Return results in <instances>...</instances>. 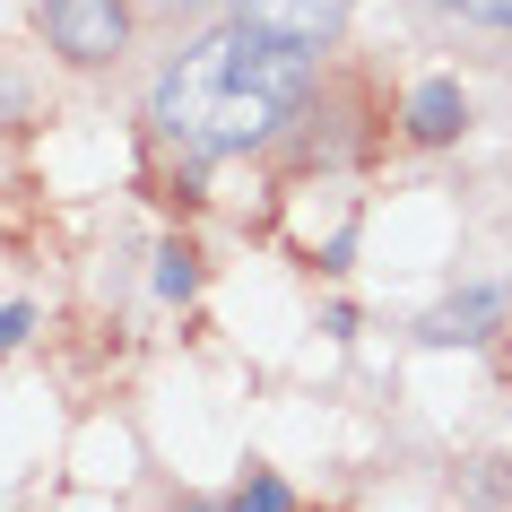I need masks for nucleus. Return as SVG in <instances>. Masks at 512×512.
I'll list each match as a JSON object with an SVG mask.
<instances>
[{"label": "nucleus", "instance_id": "nucleus-1", "mask_svg": "<svg viewBox=\"0 0 512 512\" xmlns=\"http://www.w3.org/2000/svg\"><path fill=\"white\" fill-rule=\"evenodd\" d=\"M304 79H313V53L304 44H278L261 27H217L200 35L174 70L157 79V131L191 157H235V148H261V139L304 105Z\"/></svg>", "mask_w": 512, "mask_h": 512}, {"label": "nucleus", "instance_id": "nucleus-2", "mask_svg": "<svg viewBox=\"0 0 512 512\" xmlns=\"http://www.w3.org/2000/svg\"><path fill=\"white\" fill-rule=\"evenodd\" d=\"M35 9H44V35L87 70L131 44V0H35Z\"/></svg>", "mask_w": 512, "mask_h": 512}, {"label": "nucleus", "instance_id": "nucleus-3", "mask_svg": "<svg viewBox=\"0 0 512 512\" xmlns=\"http://www.w3.org/2000/svg\"><path fill=\"white\" fill-rule=\"evenodd\" d=\"M243 27L278 35V44H304V53H322L330 35H339V18H348V0H235Z\"/></svg>", "mask_w": 512, "mask_h": 512}, {"label": "nucleus", "instance_id": "nucleus-4", "mask_svg": "<svg viewBox=\"0 0 512 512\" xmlns=\"http://www.w3.org/2000/svg\"><path fill=\"white\" fill-rule=\"evenodd\" d=\"M504 313V296L495 287H469V296H452V304H434L426 313V339L434 348H460V339H486V322Z\"/></svg>", "mask_w": 512, "mask_h": 512}, {"label": "nucleus", "instance_id": "nucleus-5", "mask_svg": "<svg viewBox=\"0 0 512 512\" xmlns=\"http://www.w3.org/2000/svg\"><path fill=\"white\" fill-rule=\"evenodd\" d=\"M460 122H469V105H460L452 79H426L417 96H408V131H417V139H452Z\"/></svg>", "mask_w": 512, "mask_h": 512}, {"label": "nucleus", "instance_id": "nucleus-6", "mask_svg": "<svg viewBox=\"0 0 512 512\" xmlns=\"http://www.w3.org/2000/svg\"><path fill=\"white\" fill-rule=\"evenodd\" d=\"M287 504H296V495H287L278 478H252V486L235 495V512H287Z\"/></svg>", "mask_w": 512, "mask_h": 512}, {"label": "nucleus", "instance_id": "nucleus-7", "mask_svg": "<svg viewBox=\"0 0 512 512\" xmlns=\"http://www.w3.org/2000/svg\"><path fill=\"white\" fill-rule=\"evenodd\" d=\"M434 9H460V18H478V27H504V35H512V0H434Z\"/></svg>", "mask_w": 512, "mask_h": 512}, {"label": "nucleus", "instance_id": "nucleus-8", "mask_svg": "<svg viewBox=\"0 0 512 512\" xmlns=\"http://www.w3.org/2000/svg\"><path fill=\"white\" fill-rule=\"evenodd\" d=\"M157 261H165V270H157V296H191V278H200V270H191V252H157Z\"/></svg>", "mask_w": 512, "mask_h": 512}, {"label": "nucleus", "instance_id": "nucleus-9", "mask_svg": "<svg viewBox=\"0 0 512 512\" xmlns=\"http://www.w3.org/2000/svg\"><path fill=\"white\" fill-rule=\"evenodd\" d=\"M27 339V304H0V348H18Z\"/></svg>", "mask_w": 512, "mask_h": 512}]
</instances>
